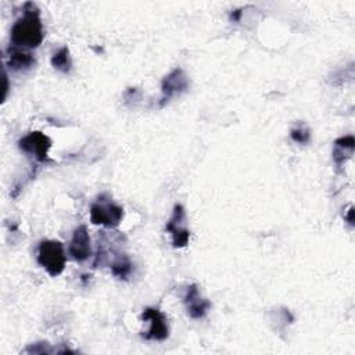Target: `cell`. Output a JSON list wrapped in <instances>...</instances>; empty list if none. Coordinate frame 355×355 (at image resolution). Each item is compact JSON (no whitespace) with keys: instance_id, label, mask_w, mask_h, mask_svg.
<instances>
[{"instance_id":"obj_1","label":"cell","mask_w":355,"mask_h":355,"mask_svg":"<svg viewBox=\"0 0 355 355\" xmlns=\"http://www.w3.org/2000/svg\"><path fill=\"white\" fill-rule=\"evenodd\" d=\"M44 37L40 11L35 3L26 1L24 12L12 24L10 31V40L12 46L19 49H36L42 44Z\"/></svg>"},{"instance_id":"obj_2","label":"cell","mask_w":355,"mask_h":355,"mask_svg":"<svg viewBox=\"0 0 355 355\" xmlns=\"http://www.w3.org/2000/svg\"><path fill=\"white\" fill-rule=\"evenodd\" d=\"M37 263L53 277L62 273L65 268L64 245L58 240H43L37 247Z\"/></svg>"},{"instance_id":"obj_3","label":"cell","mask_w":355,"mask_h":355,"mask_svg":"<svg viewBox=\"0 0 355 355\" xmlns=\"http://www.w3.org/2000/svg\"><path fill=\"white\" fill-rule=\"evenodd\" d=\"M104 197L105 194H101L97 201L90 205V222L110 229L116 227L123 218V208L112 201L104 200Z\"/></svg>"},{"instance_id":"obj_4","label":"cell","mask_w":355,"mask_h":355,"mask_svg":"<svg viewBox=\"0 0 355 355\" xmlns=\"http://www.w3.org/2000/svg\"><path fill=\"white\" fill-rule=\"evenodd\" d=\"M18 147L28 157L33 158L37 162H49V150L51 147V140L49 136L39 130L29 132L18 140Z\"/></svg>"},{"instance_id":"obj_5","label":"cell","mask_w":355,"mask_h":355,"mask_svg":"<svg viewBox=\"0 0 355 355\" xmlns=\"http://www.w3.org/2000/svg\"><path fill=\"white\" fill-rule=\"evenodd\" d=\"M189 89V78L182 68L172 69L161 82L159 107L168 104L172 98L180 96Z\"/></svg>"},{"instance_id":"obj_6","label":"cell","mask_w":355,"mask_h":355,"mask_svg":"<svg viewBox=\"0 0 355 355\" xmlns=\"http://www.w3.org/2000/svg\"><path fill=\"white\" fill-rule=\"evenodd\" d=\"M143 320H148L150 327L146 333H143V338L148 341H165L169 336L168 319L166 316L158 309L148 306L141 313Z\"/></svg>"},{"instance_id":"obj_7","label":"cell","mask_w":355,"mask_h":355,"mask_svg":"<svg viewBox=\"0 0 355 355\" xmlns=\"http://www.w3.org/2000/svg\"><path fill=\"white\" fill-rule=\"evenodd\" d=\"M186 218L184 207L182 204H175L172 215L169 220L166 222V232L171 233L172 236V247L173 248H183L189 244L190 240V232L189 229L183 225Z\"/></svg>"},{"instance_id":"obj_8","label":"cell","mask_w":355,"mask_h":355,"mask_svg":"<svg viewBox=\"0 0 355 355\" xmlns=\"http://www.w3.org/2000/svg\"><path fill=\"white\" fill-rule=\"evenodd\" d=\"M68 252L78 262H83L92 255L90 236L85 225H80L73 230L72 239L68 245Z\"/></svg>"},{"instance_id":"obj_9","label":"cell","mask_w":355,"mask_h":355,"mask_svg":"<svg viewBox=\"0 0 355 355\" xmlns=\"http://www.w3.org/2000/svg\"><path fill=\"white\" fill-rule=\"evenodd\" d=\"M183 302L186 305V311L191 319H202L208 309L211 308V302L200 295L197 284H190L183 297Z\"/></svg>"},{"instance_id":"obj_10","label":"cell","mask_w":355,"mask_h":355,"mask_svg":"<svg viewBox=\"0 0 355 355\" xmlns=\"http://www.w3.org/2000/svg\"><path fill=\"white\" fill-rule=\"evenodd\" d=\"M7 51H8L7 67L11 71H15V72L28 71L36 64V60H35L33 54H31L25 49H19V47L12 46V47H8Z\"/></svg>"},{"instance_id":"obj_11","label":"cell","mask_w":355,"mask_h":355,"mask_svg":"<svg viewBox=\"0 0 355 355\" xmlns=\"http://www.w3.org/2000/svg\"><path fill=\"white\" fill-rule=\"evenodd\" d=\"M355 148V139L352 135L341 136L334 141L333 161L337 166H343L348 158H351Z\"/></svg>"},{"instance_id":"obj_12","label":"cell","mask_w":355,"mask_h":355,"mask_svg":"<svg viewBox=\"0 0 355 355\" xmlns=\"http://www.w3.org/2000/svg\"><path fill=\"white\" fill-rule=\"evenodd\" d=\"M110 268L115 277L121 280H126L133 270V263L126 254H118L116 257H114Z\"/></svg>"},{"instance_id":"obj_13","label":"cell","mask_w":355,"mask_h":355,"mask_svg":"<svg viewBox=\"0 0 355 355\" xmlns=\"http://www.w3.org/2000/svg\"><path fill=\"white\" fill-rule=\"evenodd\" d=\"M51 67L62 73H68L72 69V58L69 49L67 46H62L51 55Z\"/></svg>"},{"instance_id":"obj_14","label":"cell","mask_w":355,"mask_h":355,"mask_svg":"<svg viewBox=\"0 0 355 355\" xmlns=\"http://www.w3.org/2000/svg\"><path fill=\"white\" fill-rule=\"evenodd\" d=\"M290 137L298 144H308L311 140V132L306 126L298 125L290 130Z\"/></svg>"},{"instance_id":"obj_15","label":"cell","mask_w":355,"mask_h":355,"mask_svg":"<svg viewBox=\"0 0 355 355\" xmlns=\"http://www.w3.org/2000/svg\"><path fill=\"white\" fill-rule=\"evenodd\" d=\"M24 352H33V354H50L51 349L49 348V343L47 341H40L36 343L33 345H29Z\"/></svg>"},{"instance_id":"obj_16","label":"cell","mask_w":355,"mask_h":355,"mask_svg":"<svg viewBox=\"0 0 355 355\" xmlns=\"http://www.w3.org/2000/svg\"><path fill=\"white\" fill-rule=\"evenodd\" d=\"M354 207H349V209H348V214L345 215V219L348 220V223L352 226L354 225Z\"/></svg>"},{"instance_id":"obj_17","label":"cell","mask_w":355,"mask_h":355,"mask_svg":"<svg viewBox=\"0 0 355 355\" xmlns=\"http://www.w3.org/2000/svg\"><path fill=\"white\" fill-rule=\"evenodd\" d=\"M241 17V10H234L230 12V19L232 21H239Z\"/></svg>"}]
</instances>
